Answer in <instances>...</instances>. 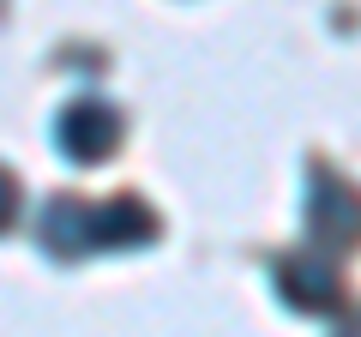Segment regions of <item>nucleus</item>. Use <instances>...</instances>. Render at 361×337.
Masks as SVG:
<instances>
[{
    "label": "nucleus",
    "instance_id": "obj_1",
    "mask_svg": "<svg viewBox=\"0 0 361 337\" xmlns=\"http://www.w3.org/2000/svg\"><path fill=\"white\" fill-rule=\"evenodd\" d=\"M61 145H66L73 157H103L109 145H115V115L97 109V103L66 109V115H61Z\"/></svg>",
    "mask_w": 361,
    "mask_h": 337
},
{
    "label": "nucleus",
    "instance_id": "obj_2",
    "mask_svg": "<svg viewBox=\"0 0 361 337\" xmlns=\"http://www.w3.org/2000/svg\"><path fill=\"white\" fill-rule=\"evenodd\" d=\"M13 217V181H6V175H0V223Z\"/></svg>",
    "mask_w": 361,
    "mask_h": 337
}]
</instances>
